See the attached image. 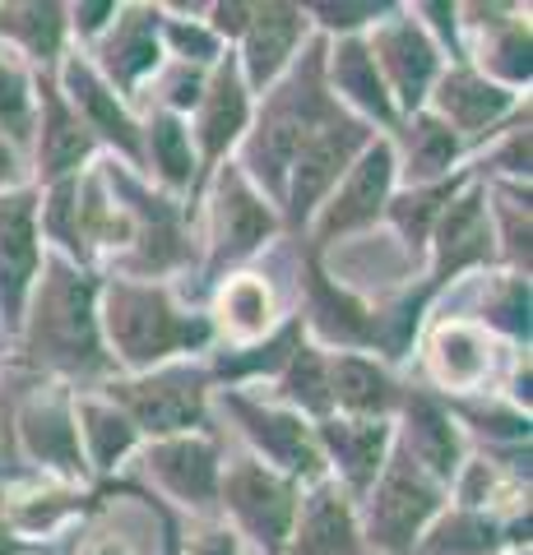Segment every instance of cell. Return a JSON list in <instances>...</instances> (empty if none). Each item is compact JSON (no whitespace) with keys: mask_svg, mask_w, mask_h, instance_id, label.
Masks as SVG:
<instances>
[{"mask_svg":"<svg viewBox=\"0 0 533 555\" xmlns=\"http://www.w3.org/2000/svg\"><path fill=\"white\" fill-rule=\"evenodd\" d=\"M487 190V218L496 236V269L524 273L533 269V222H529V185L483 181Z\"/></svg>","mask_w":533,"mask_h":555,"instance_id":"cell-41","label":"cell"},{"mask_svg":"<svg viewBox=\"0 0 533 555\" xmlns=\"http://www.w3.org/2000/svg\"><path fill=\"white\" fill-rule=\"evenodd\" d=\"M98 505H102V495L89 491V486H71V481L38 477V473L0 486L5 524L14 532V542H24V546H42L51 537H61L71 524H84Z\"/></svg>","mask_w":533,"mask_h":555,"instance_id":"cell-26","label":"cell"},{"mask_svg":"<svg viewBox=\"0 0 533 555\" xmlns=\"http://www.w3.org/2000/svg\"><path fill=\"white\" fill-rule=\"evenodd\" d=\"M14 444L28 473L56 477L71 486H89V463L79 449L75 426V389L33 375L28 389H14Z\"/></svg>","mask_w":533,"mask_h":555,"instance_id":"cell-10","label":"cell"},{"mask_svg":"<svg viewBox=\"0 0 533 555\" xmlns=\"http://www.w3.org/2000/svg\"><path fill=\"white\" fill-rule=\"evenodd\" d=\"M394 190H399L394 144H390V134H376L371 144L357 153V163L343 171V181L325 195V204L316 208V218L306 222V232L297 241H306V250H316V255H330V246H343V241L381 228Z\"/></svg>","mask_w":533,"mask_h":555,"instance_id":"cell-9","label":"cell"},{"mask_svg":"<svg viewBox=\"0 0 533 555\" xmlns=\"http://www.w3.org/2000/svg\"><path fill=\"white\" fill-rule=\"evenodd\" d=\"M515 555H529V551H515Z\"/></svg>","mask_w":533,"mask_h":555,"instance_id":"cell-50","label":"cell"},{"mask_svg":"<svg viewBox=\"0 0 533 555\" xmlns=\"http://www.w3.org/2000/svg\"><path fill=\"white\" fill-rule=\"evenodd\" d=\"M367 47H371V61L390 89L394 112L399 116L422 112L441 79V69H445V56H441V47L427 38V28L413 20V10L394 5L385 20L367 33Z\"/></svg>","mask_w":533,"mask_h":555,"instance_id":"cell-16","label":"cell"},{"mask_svg":"<svg viewBox=\"0 0 533 555\" xmlns=\"http://www.w3.org/2000/svg\"><path fill=\"white\" fill-rule=\"evenodd\" d=\"M306 20L320 38H367L394 10V0H306Z\"/></svg>","mask_w":533,"mask_h":555,"instance_id":"cell-43","label":"cell"},{"mask_svg":"<svg viewBox=\"0 0 533 555\" xmlns=\"http://www.w3.org/2000/svg\"><path fill=\"white\" fill-rule=\"evenodd\" d=\"M102 177H107L112 195L122 199L130 218V250L116 259V278H135V283H167L172 273L200 264V241H195V208L186 199L163 195L149 185L140 171L122 167L116 158H98Z\"/></svg>","mask_w":533,"mask_h":555,"instance_id":"cell-3","label":"cell"},{"mask_svg":"<svg viewBox=\"0 0 533 555\" xmlns=\"http://www.w3.org/2000/svg\"><path fill=\"white\" fill-rule=\"evenodd\" d=\"M325 89L343 112L367 120L371 130L390 134L399 126V112H394L381 69L371 61L367 38H325Z\"/></svg>","mask_w":533,"mask_h":555,"instance_id":"cell-31","label":"cell"},{"mask_svg":"<svg viewBox=\"0 0 533 555\" xmlns=\"http://www.w3.org/2000/svg\"><path fill=\"white\" fill-rule=\"evenodd\" d=\"M98 292H102V273L79 269L71 259L47 250L38 283L28 292L24 324L10 343L14 361L28 375L71 385L75 393L112 379L116 366L107 357V343H102Z\"/></svg>","mask_w":533,"mask_h":555,"instance_id":"cell-1","label":"cell"},{"mask_svg":"<svg viewBox=\"0 0 533 555\" xmlns=\"http://www.w3.org/2000/svg\"><path fill=\"white\" fill-rule=\"evenodd\" d=\"M223 436L218 430H195V436L149 440L135 454L140 486L158 495L172 514L181 518H218V473H223Z\"/></svg>","mask_w":533,"mask_h":555,"instance_id":"cell-11","label":"cell"},{"mask_svg":"<svg viewBox=\"0 0 533 555\" xmlns=\"http://www.w3.org/2000/svg\"><path fill=\"white\" fill-rule=\"evenodd\" d=\"M312 20H306L302 5H288V0H265V5H251L246 33L237 38L232 56L237 69H242L251 98H261L265 89H274L288 65L297 61V51L312 42Z\"/></svg>","mask_w":533,"mask_h":555,"instance_id":"cell-25","label":"cell"},{"mask_svg":"<svg viewBox=\"0 0 533 555\" xmlns=\"http://www.w3.org/2000/svg\"><path fill=\"white\" fill-rule=\"evenodd\" d=\"M450 505V491L427 477L408 454L394 449L385 473L376 477L371 491L357 500V528H363V546L381 555H413L422 528Z\"/></svg>","mask_w":533,"mask_h":555,"instance_id":"cell-8","label":"cell"},{"mask_svg":"<svg viewBox=\"0 0 533 555\" xmlns=\"http://www.w3.org/2000/svg\"><path fill=\"white\" fill-rule=\"evenodd\" d=\"M195 222H200V273L210 287L218 278L246 269L269 241L283 236L279 208L242 177L237 163H223L210 177V185L200 190Z\"/></svg>","mask_w":533,"mask_h":555,"instance_id":"cell-4","label":"cell"},{"mask_svg":"<svg viewBox=\"0 0 533 555\" xmlns=\"http://www.w3.org/2000/svg\"><path fill=\"white\" fill-rule=\"evenodd\" d=\"M116 10H122V0H79V5H65V14H71V47L89 51L112 28Z\"/></svg>","mask_w":533,"mask_h":555,"instance_id":"cell-45","label":"cell"},{"mask_svg":"<svg viewBox=\"0 0 533 555\" xmlns=\"http://www.w3.org/2000/svg\"><path fill=\"white\" fill-rule=\"evenodd\" d=\"M404 379L367 352H330V408L357 422H394Z\"/></svg>","mask_w":533,"mask_h":555,"instance_id":"cell-35","label":"cell"},{"mask_svg":"<svg viewBox=\"0 0 533 555\" xmlns=\"http://www.w3.org/2000/svg\"><path fill=\"white\" fill-rule=\"evenodd\" d=\"M140 177L158 185L163 195L186 199L195 208L200 167L191 149V130L172 112H140Z\"/></svg>","mask_w":533,"mask_h":555,"instance_id":"cell-34","label":"cell"},{"mask_svg":"<svg viewBox=\"0 0 533 555\" xmlns=\"http://www.w3.org/2000/svg\"><path fill=\"white\" fill-rule=\"evenodd\" d=\"M478 283V297L469 320L483 324L496 343L515 347V352H529V338H533V283L524 273H510V269H487V273H473Z\"/></svg>","mask_w":533,"mask_h":555,"instance_id":"cell-38","label":"cell"},{"mask_svg":"<svg viewBox=\"0 0 533 555\" xmlns=\"http://www.w3.org/2000/svg\"><path fill=\"white\" fill-rule=\"evenodd\" d=\"M75 426H79V449H84V463H89L93 481H112L144 444L140 430L130 426V416L116 403H107L98 389L75 393Z\"/></svg>","mask_w":533,"mask_h":555,"instance_id":"cell-36","label":"cell"},{"mask_svg":"<svg viewBox=\"0 0 533 555\" xmlns=\"http://www.w3.org/2000/svg\"><path fill=\"white\" fill-rule=\"evenodd\" d=\"M422 371L427 389H436L441 398H473L492 393L506 375V361L515 347L496 343L483 324H473L469 315H441L422 324Z\"/></svg>","mask_w":533,"mask_h":555,"instance_id":"cell-13","label":"cell"},{"mask_svg":"<svg viewBox=\"0 0 533 555\" xmlns=\"http://www.w3.org/2000/svg\"><path fill=\"white\" fill-rule=\"evenodd\" d=\"M28 477V467L20 459V444H14V389L0 385V486Z\"/></svg>","mask_w":533,"mask_h":555,"instance_id":"cell-46","label":"cell"},{"mask_svg":"<svg viewBox=\"0 0 533 555\" xmlns=\"http://www.w3.org/2000/svg\"><path fill=\"white\" fill-rule=\"evenodd\" d=\"M84 555H130L116 537H102V542H93V546H84Z\"/></svg>","mask_w":533,"mask_h":555,"instance_id":"cell-49","label":"cell"},{"mask_svg":"<svg viewBox=\"0 0 533 555\" xmlns=\"http://www.w3.org/2000/svg\"><path fill=\"white\" fill-rule=\"evenodd\" d=\"M302 486L265 467L255 454H223L218 473V518L228 524L251 555H283L297 518Z\"/></svg>","mask_w":533,"mask_h":555,"instance_id":"cell-6","label":"cell"},{"mask_svg":"<svg viewBox=\"0 0 533 555\" xmlns=\"http://www.w3.org/2000/svg\"><path fill=\"white\" fill-rule=\"evenodd\" d=\"M210 408L223 412V422L237 426L246 454H255L265 467H274V473H283L288 481L312 486V481L330 477L325 454L316 444V426L306 422V416L269 403V398L255 389H214Z\"/></svg>","mask_w":533,"mask_h":555,"instance_id":"cell-7","label":"cell"},{"mask_svg":"<svg viewBox=\"0 0 533 555\" xmlns=\"http://www.w3.org/2000/svg\"><path fill=\"white\" fill-rule=\"evenodd\" d=\"M464 61L492 83L529 98L533 56H529V10L524 5H459Z\"/></svg>","mask_w":533,"mask_h":555,"instance_id":"cell-22","label":"cell"},{"mask_svg":"<svg viewBox=\"0 0 533 555\" xmlns=\"http://www.w3.org/2000/svg\"><path fill=\"white\" fill-rule=\"evenodd\" d=\"M14 185H28V163H24V153H14L0 139V190H14Z\"/></svg>","mask_w":533,"mask_h":555,"instance_id":"cell-47","label":"cell"},{"mask_svg":"<svg viewBox=\"0 0 533 555\" xmlns=\"http://www.w3.org/2000/svg\"><path fill=\"white\" fill-rule=\"evenodd\" d=\"M312 426H316V444L325 454L330 477L353 500H363L394 454V422H357V416L330 412L325 422H312Z\"/></svg>","mask_w":533,"mask_h":555,"instance_id":"cell-28","label":"cell"},{"mask_svg":"<svg viewBox=\"0 0 533 555\" xmlns=\"http://www.w3.org/2000/svg\"><path fill=\"white\" fill-rule=\"evenodd\" d=\"M283 301L274 278L261 269H237L228 278H218L210 287V310L204 320L214 328V347H246L269 338L283 324Z\"/></svg>","mask_w":533,"mask_h":555,"instance_id":"cell-27","label":"cell"},{"mask_svg":"<svg viewBox=\"0 0 533 555\" xmlns=\"http://www.w3.org/2000/svg\"><path fill=\"white\" fill-rule=\"evenodd\" d=\"M98 324L116 375H140L167 361H200L214 352V328L204 310L186 306L172 283H135V278H102Z\"/></svg>","mask_w":533,"mask_h":555,"instance_id":"cell-2","label":"cell"},{"mask_svg":"<svg viewBox=\"0 0 533 555\" xmlns=\"http://www.w3.org/2000/svg\"><path fill=\"white\" fill-rule=\"evenodd\" d=\"M306 343V324L297 310H288L283 324L274 328L269 338L246 343V347H214L204 357V371H210L214 389H251V385H269L274 375L283 371V361Z\"/></svg>","mask_w":533,"mask_h":555,"instance_id":"cell-37","label":"cell"},{"mask_svg":"<svg viewBox=\"0 0 533 555\" xmlns=\"http://www.w3.org/2000/svg\"><path fill=\"white\" fill-rule=\"evenodd\" d=\"M487 269H496V236H492V218H487V190L473 177L436 218L418 287L432 301H441L455 283H464V278H473V273H487Z\"/></svg>","mask_w":533,"mask_h":555,"instance_id":"cell-14","label":"cell"},{"mask_svg":"<svg viewBox=\"0 0 533 555\" xmlns=\"http://www.w3.org/2000/svg\"><path fill=\"white\" fill-rule=\"evenodd\" d=\"M265 398L288 408V412L306 416V422H325V416L334 412L330 408V352L306 338L297 352L283 361V371L269 379Z\"/></svg>","mask_w":533,"mask_h":555,"instance_id":"cell-40","label":"cell"},{"mask_svg":"<svg viewBox=\"0 0 533 555\" xmlns=\"http://www.w3.org/2000/svg\"><path fill=\"white\" fill-rule=\"evenodd\" d=\"M302 278V306L297 315L306 324V338L325 352H367L371 357V334H376V301L363 297L353 283L330 273L325 255L306 250L297 259Z\"/></svg>","mask_w":533,"mask_h":555,"instance_id":"cell-15","label":"cell"},{"mask_svg":"<svg viewBox=\"0 0 533 555\" xmlns=\"http://www.w3.org/2000/svg\"><path fill=\"white\" fill-rule=\"evenodd\" d=\"M390 144L394 163H399V185H432L469 167V144L427 107L399 116V126L390 130Z\"/></svg>","mask_w":533,"mask_h":555,"instance_id":"cell-32","label":"cell"},{"mask_svg":"<svg viewBox=\"0 0 533 555\" xmlns=\"http://www.w3.org/2000/svg\"><path fill=\"white\" fill-rule=\"evenodd\" d=\"M20 551H24V542H14V532L5 524V509H0V555H20Z\"/></svg>","mask_w":533,"mask_h":555,"instance_id":"cell-48","label":"cell"},{"mask_svg":"<svg viewBox=\"0 0 533 555\" xmlns=\"http://www.w3.org/2000/svg\"><path fill=\"white\" fill-rule=\"evenodd\" d=\"M56 89L71 102V112L79 116V126L98 139L102 158H116L122 167L140 171V112L126 98L112 93V83L89 65L84 51H65V61L56 69Z\"/></svg>","mask_w":533,"mask_h":555,"instance_id":"cell-19","label":"cell"},{"mask_svg":"<svg viewBox=\"0 0 533 555\" xmlns=\"http://www.w3.org/2000/svg\"><path fill=\"white\" fill-rule=\"evenodd\" d=\"M529 551V505L510 514L445 505L422 528L413 555H515Z\"/></svg>","mask_w":533,"mask_h":555,"instance_id":"cell-29","label":"cell"},{"mask_svg":"<svg viewBox=\"0 0 533 555\" xmlns=\"http://www.w3.org/2000/svg\"><path fill=\"white\" fill-rule=\"evenodd\" d=\"M42 232H38V185L0 190V343H14L24 324L28 292L42 273Z\"/></svg>","mask_w":533,"mask_h":555,"instance_id":"cell-17","label":"cell"},{"mask_svg":"<svg viewBox=\"0 0 533 555\" xmlns=\"http://www.w3.org/2000/svg\"><path fill=\"white\" fill-rule=\"evenodd\" d=\"M0 139L24 153L28 163V144H33V69L24 61H14L0 47Z\"/></svg>","mask_w":533,"mask_h":555,"instance_id":"cell-42","label":"cell"},{"mask_svg":"<svg viewBox=\"0 0 533 555\" xmlns=\"http://www.w3.org/2000/svg\"><path fill=\"white\" fill-rule=\"evenodd\" d=\"M394 449L408 454L427 477H436L445 491H450L464 459L473 454V444L445 408V398L427 385H404L399 412H394Z\"/></svg>","mask_w":533,"mask_h":555,"instance_id":"cell-24","label":"cell"},{"mask_svg":"<svg viewBox=\"0 0 533 555\" xmlns=\"http://www.w3.org/2000/svg\"><path fill=\"white\" fill-rule=\"evenodd\" d=\"M469 181H473V171L464 167V171H455V177H445V181H432V185H399V190L390 195L381 222H385L394 236H399V246H404V255H408V273H413V269L422 273L427 241H432L436 218L445 214V204H450Z\"/></svg>","mask_w":533,"mask_h":555,"instance_id":"cell-39","label":"cell"},{"mask_svg":"<svg viewBox=\"0 0 533 555\" xmlns=\"http://www.w3.org/2000/svg\"><path fill=\"white\" fill-rule=\"evenodd\" d=\"M251 112H255V98L246 89L242 69H237V56L228 51L204 79V93L195 102V112L186 116V130H191V149H195V167H200V190L210 185V177L232 163L237 144L251 126ZM200 190H195V204H200Z\"/></svg>","mask_w":533,"mask_h":555,"instance_id":"cell-18","label":"cell"},{"mask_svg":"<svg viewBox=\"0 0 533 555\" xmlns=\"http://www.w3.org/2000/svg\"><path fill=\"white\" fill-rule=\"evenodd\" d=\"M181 555H246V546L223 518H181Z\"/></svg>","mask_w":533,"mask_h":555,"instance_id":"cell-44","label":"cell"},{"mask_svg":"<svg viewBox=\"0 0 533 555\" xmlns=\"http://www.w3.org/2000/svg\"><path fill=\"white\" fill-rule=\"evenodd\" d=\"M381 130H371L367 120H357L348 112L330 116L325 126H316L306 134V144L297 149V158L288 167V185H283V204H279V222L283 236H302L306 222L316 218V208L325 204V195L343 181V171L357 163L371 139Z\"/></svg>","mask_w":533,"mask_h":555,"instance_id":"cell-12","label":"cell"},{"mask_svg":"<svg viewBox=\"0 0 533 555\" xmlns=\"http://www.w3.org/2000/svg\"><path fill=\"white\" fill-rule=\"evenodd\" d=\"M427 112L441 116L464 144H469V158L478 149L496 139L515 116L529 112V98L524 93H510L502 83H492L487 75H478L469 61L459 65H445L432 98H427Z\"/></svg>","mask_w":533,"mask_h":555,"instance_id":"cell-21","label":"cell"},{"mask_svg":"<svg viewBox=\"0 0 533 555\" xmlns=\"http://www.w3.org/2000/svg\"><path fill=\"white\" fill-rule=\"evenodd\" d=\"M102 158L98 139L79 126L71 102L61 98L56 75H33V144H28V181L56 185L84 177Z\"/></svg>","mask_w":533,"mask_h":555,"instance_id":"cell-20","label":"cell"},{"mask_svg":"<svg viewBox=\"0 0 533 555\" xmlns=\"http://www.w3.org/2000/svg\"><path fill=\"white\" fill-rule=\"evenodd\" d=\"M0 47L24 61L33 75H56L71 51V14L56 0H20L0 5Z\"/></svg>","mask_w":533,"mask_h":555,"instance_id":"cell-33","label":"cell"},{"mask_svg":"<svg viewBox=\"0 0 533 555\" xmlns=\"http://www.w3.org/2000/svg\"><path fill=\"white\" fill-rule=\"evenodd\" d=\"M98 393L130 416L144 444L214 430V379L204 361H167L140 375H112L98 385Z\"/></svg>","mask_w":533,"mask_h":555,"instance_id":"cell-5","label":"cell"},{"mask_svg":"<svg viewBox=\"0 0 533 555\" xmlns=\"http://www.w3.org/2000/svg\"><path fill=\"white\" fill-rule=\"evenodd\" d=\"M158 24H163L158 5H122V10H116V20H112V28L102 33L89 51H84L89 65L112 83V93L126 98L130 107L140 102V93L149 89V79L158 75L163 61H167Z\"/></svg>","mask_w":533,"mask_h":555,"instance_id":"cell-23","label":"cell"},{"mask_svg":"<svg viewBox=\"0 0 533 555\" xmlns=\"http://www.w3.org/2000/svg\"><path fill=\"white\" fill-rule=\"evenodd\" d=\"M283 555H367L363 528H357V500L334 477L302 486Z\"/></svg>","mask_w":533,"mask_h":555,"instance_id":"cell-30","label":"cell"}]
</instances>
